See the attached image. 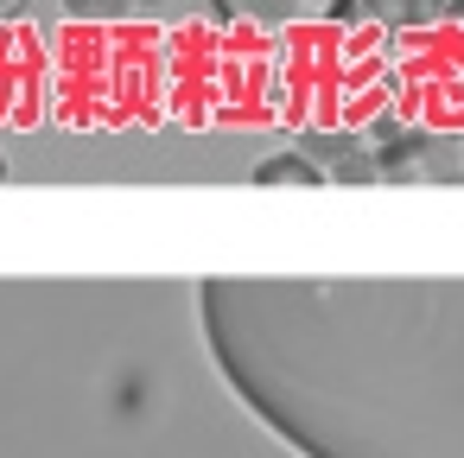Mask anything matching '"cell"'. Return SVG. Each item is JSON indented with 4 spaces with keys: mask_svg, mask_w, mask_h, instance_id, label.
Returning a JSON list of instances; mask_svg holds the SVG:
<instances>
[{
    "mask_svg": "<svg viewBox=\"0 0 464 458\" xmlns=\"http://www.w3.org/2000/svg\"><path fill=\"white\" fill-rule=\"evenodd\" d=\"M369 20L394 33H426L432 20H445V0H369Z\"/></svg>",
    "mask_w": 464,
    "mask_h": 458,
    "instance_id": "cell-4",
    "label": "cell"
},
{
    "mask_svg": "<svg viewBox=\"0 0 464 458\" xmlns=\"http://www.w3.org/2000/svg\"><path fill=\"white\" fill-rule=\"evenodd\" d=\"M58 7H64L71 20H128L134 0H58Z\"/></svg>",
    "mask_w": 464,
    "mask_h": 458,
    "instance_id": "cell-5",
    "label": "cell"
},
{
    "mask_svg": "<svg viewBox=\"0 0 464 458\" xmlns=\"http://www.w3.org/2000/svg\"><path fill=\"white\" fill-rule=\"evenodd\" d=\"M458 147H464V141H458Z\"/></svg>",
    "mask_w": 464,
    "mask_h": 458,
    "instance_id": "cell-11",
    "label": "cell"
},
{
    "mask_svg": "<svg viewBox=\"0 0 464 458\" xmlns=\"http://www.w3.org/2000/svg\"><path fill=\"white\" fill-rule=\"evenodd\" d=\"M217 14L248 26H299V20H324L331 0H217Z\"/></svg>",
    "mask_w": 464,
    "mask_h": 458,
    "instance_id": "cell-2",
    "label": "cell"
},
{
    "mask_svg": "<svg viewBox=\"0 0 464 458\" xmlns=\"http://www.w3.org/2000/svg\"><path fill=\"white\" fill-rule=\"evenodd\" d=\"M134 7H172V0H134Z\"/></svg>",
    "mask_w": 464,
    "mask_h": 458,
    "instance_id": "cell-9",
    "label": "cell"
},
{
    "mask_svg": "<svg viewBox=\"0 0 464 458\" xmlns=\"http://www.w3.org/2000/svg\"><path fill=\"white\" fill-rule=\"evenodd\" d=\"M198 325L299 458H464V274H210Z\"/></svg>",
    "mask_w": 464,
    "mask_h": 458,
    "instance_id": "cell-1",
    "label": "cell"
},
{
    "mask_svg": "<svg viewBox=\"0 0 464 458\" xmlns=\"http://www.w3.org/2000/svg\"><path fill=\"white\" fill-rule=\"evenodd\" d=\"M26 7V0H0V20H7V14H20Z\"/></svg>",
    "mask_w": 464,
    "mask_h": 458,
    "instance_id": "cell-8",
    "label": "cell"
},
{
    "mask_svg": "<svg viewBox=\"0 0 464 458\" xmlns=\"http://www.w3.org/2000/svg\"><path fill=\"white\" fill-rule=\"evenodd\" d=\"M324 179H331V172H324L305 147H293V153H267V160L255 166V185H305V191H312V185H324Z\"/></svg>",
    "mask_w": 464,
    "mask_h": 458,
    "instance_id": "cell-3",
    "label": "cell"
},
{
    "mask_svg": "<svg viewBox=\"0 0 464 458\" xmlns=\"http://www.w3.org/2000/svg\"><path fill=\"white\" fill-rule=\"evenodd\" d=\"M324 20H337V26H350V20H369V0H331V14Z\"/></svg>",
    "mask_w": 464,
    "mask_h": 458,
    "instance_id": "cell-6",
    "label": "cell"
},
{
    "mask_svg": "<svg viewBox=\"0 0 464 458\" xmlns=\"http://www.w3.org/2000/svg\"><path fill=\"white\" fill-rule=\"evenodd\" d=\"M445 20H451V26H464V0H445Z\"/></svg>",
    "mask_w": 464,
    "mask_h": 458,
    "instance_id": "cell-7",
    "label": "cell"
},
{
    "mask_svg": "<svg viewBox=\"0 0 464 458\" xmlns=\"http://www.w3.org/2000/svg\"><path fill=\"white\" fill-rule=\"evenodd\" d=\"M0 179H7V160H0Z\"/></svg>",
    "mask_w": 464,
    "mask_h": 458,
    "instance_id": "cell-10",
    "label": "cell"
}]
</instances>
